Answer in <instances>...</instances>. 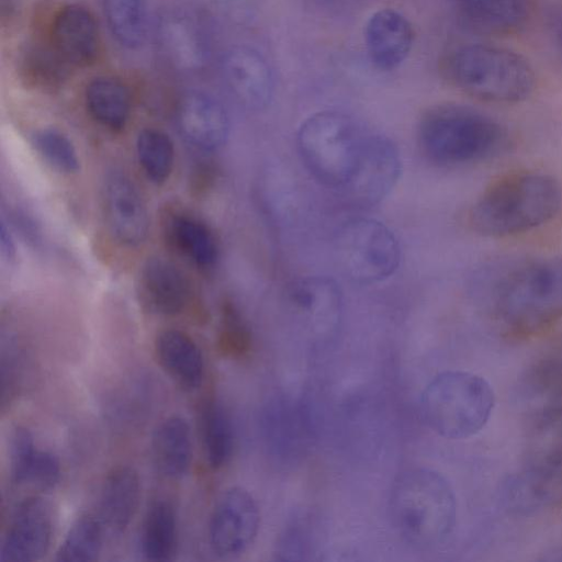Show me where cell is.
<instances>
[{
  "label": "cell",
  "mask_w": 562,
  "mask_h": 562,
  "mask_svg": "<svg viewBox=\"0 0 562 562\" xmlns=\"http://www.w3.org/2000/svg\"><path fill=\"white\" fill-rule=\"evenodd\" d=\"M561 203V187L552 176L514 172L491 183L477 196L469 212V224L482 236H514L551 221Z\"/></svg>",
  "instance_id": "1"
},
{
  "label": "cell",
  "mask_w": 562,
  "mask_h": 562,
  "mask_svg": "<svg viewBox=\"0 0 562 562\" xmlns=\"http://www.w3.org/2000/svg\"><path fill=\"white\" fill-rule=\"evenodd\" d=\"M389 512L394 528L406 542L431 549L452 532L457 504L445 476L431 469L412 468L394 480Z\"/></svg>",
  "instance_id": "2"
},
{
  "label": "cell",
  "mask_w": 562,
  "mask_h": 562,
  "mask_svg": "<svg viewBox=\"0 0 562 562\" xmlns=\"http://www.w3.org/2000/svg\"><path fill=\"white\" fill-rule=\"evenodd\" d=\"M495 314L510 337L538 336L562 318V256L544 257L513 271L496 294Z\"/></svg>",
  "instance_id": "3"
},
{
  "label": "cell",
  "mask_w": 562,
  "mask_h": 562,
  "mask_svg": "<svg viewBox=\"0 0 562 562\" xmlns=\"http://www.w3.org/2000/svg\"><path fill=\"white\" fill-rule=\"evenodd\" d=\"M418 144L430 161L441 166L479 162L505 145L503 127L491 116L458 104L429 109L418 124Z\"/></svg>",
  "instance_id": "4"
},
{
  "label": "cell",
  "mask_w": 562,
  "mask_h": 562,
  "mask_svg": "<svg viewBox=\"0 0 562 562\" xmlns=\"http://www.w3.org/2000/svg\"><path fill=\"white\" fill-rule=\"evenodd\" d=\"M445 70L457 89L486 102L517 103L535 89L536 76L528 60L502 46H459L447 57Z\"/></svg>",
  "instance_id": "5"
},
{
  "label": "cell",
  "mask_w": 562,
  "mask_h": 562,
  "mask_svg": "<svg viewBox=\"0 0 562 562\" xmlns=\"http://www.w3.org/2000/svg\"><path fill=\"white\" fill-rule=\"evenodd\" d=\"M494 406L488 382L465 371L436 375L420 397L423 420L434 432L447 439H464L479 432Z\"/></svg>",
  "instance_id": "6"
},
{
  "label": "cell",
  "mask_w": 562,
  "mask_h": 562,
  "mask_svg": "<svg viewBox=\"0 0 562 562\" xmlns=\"http://www.w3.org/2000/svg\"><path fill=\"white\" fill-rule=\"evenodd\" d=\"M364 138L349 115L325 110L302 122L296 144L304 166L318 182L342 189L357 166Z\"/></svg>",
  "instance_id": "7"
},
{
  "label": "cell",
  "mask_w": 562,
  "mask_h": 562,
  "mask_svg": "<svg viewBox=\"0 0 562 562\" xmlns=\"http://www.w3.org/2000/svg\"><path fill=\"white\" fill-rule=\"evenodd\" d=\"M339 261L356 282L371 284L390 278L398 268L401 250L396 237L372 218L348 222L337 238Z\"/></svg>",
  "instance_id": "8"
},
{
  "label": "cell",
  "mask_w": 562,
  "mask_h": 562,
  "mask_svg": "<svg viewBox=\"0 0 562 562\" xmlns=\"http://www.w3.org/2000/svg\"><path fill=\"white\" fill-rule=\"evenodd\" d=\"M259 526L260 512L254 496L244 487H228L217 497L210 516L211 549L221 558L238 557L254 543Z\"/></svg>",
  "instance_id": "9"
},
{
  "label": "cell",
  "mask_w": 562,
  "mask_h": 562,
  "mask_svg": "<svg viewBox=\"0 0 562 562\" xmlns=\"http://www.w3.org/2000/svg\"><path fill=\"white\" fill-rule=\"evenodd\" d=\"M156 41L162 60L177 72H199L210 61L207 31L202 21L187 9H168L159 16Z\"/></svg>",
  "instance_id": "10"
},
{
  "label": "cell",
  "mask_w": 562,
  "mask_h": 562,
  "mask_svg": "<svg viewBox=\"0 0 562 562\" xmlns=\"http://www.w3.org/2000/svg\"><path fill=\"white\" fill-rule=\"evenodd\" d=\"M401 170L396 146L385 136L367 135L357 166L342 191L358 206L376 205L394 188Z\"/></svg>",
  "instance_id": "11"
},
{
  "label": "cell",
  "mask_w": 562,
  "mask_h": 562,
  "mask_svg": "<svg viewBox=\"0 0 562 562\" xmlns=\"http://www.w3.org/2000/svg\"><path fill=\"white\" fill-rule=\"evenodd\" d=\"M54 533L50 504L41 496L22 501L14 510L4 532L0 561L32 562L48 551Z\"/></svg>",
  "instance_id": "12"
},
{
  "label": "cell",
  "mask_w": 562,
  "mask_h": 562,
  "mask_svg": "<svg viewBox=\"0 0 562 562\" xmlns=\"http://www.w3.org/2000/svg\"><path fill=\"white\" fill-rule=\"evenodd\" d=\"M285 300L294 316L312 334L328 336L337 329L342 295L331 278L311 276L294 280L286 288Z\"/></svg>",
  "instance_id": "13"
},
{
  "label": "cell",
  "mask_w": 562,
  "mask_h": 562,
  "mask_svg": "<svg viewBox=\"0 0 562 562\" xmlns=\"http://www.w3.org/2000/svg\"><path fill=\"white\" fill-rule=\"evenodd\" d=\"M103 200L113 237L128 247L143 244L149 232V214L135 183L124 173L112 172L104 182Z\"/></svg>",
  "instance_id": "14"
},
{
  "label": "cell",
  "mask_w": 562,
  "mask_h": 562,
  "mask_svg": "<svg viewBox=\"0 0 562 562\" xmlns=\"http://www.w3.org/2000/svg\"><path fill=\"white\" fill-rule=\"evenodd\" d=\"M221 70L233 94L246 106L266 108L273 95V76L266 58L255 48L238 45L223 56Z\"/></svg>",
  "instance_id": "15"
},
{
  "label": "cell",
  "mask_w": 562,
  "mask_h": 562,
  "mask_svg": "<svg viewBox=\"0 0 562 562\" xmlns=\"http://www.w3.org/2000/svg\"><path fill=\"white\" fill-rule=\"evenodd\" d=\"M49 42L70 67L88 66L100 52V33L94 15L85 7L68 4L54 16Z\"/></svg>",
  "instance_id": "16"
},
{
  "label": "cell",
  "mask_w": 562,
  "mask_h": 562,
  "mask_svg": "<svg viewBox=\"0 0 562 562\" xmlns=\"http://www.w3.org/2000/svg\"><path fill=\"white\" fill-rule=\"evenodd\" d=\"M176 116L183 137L200 149H218L228 137L229 121L224 106L205 92L186 93L178 103Z\"/></svg>",
  "instance_id": "17"
},
{
  "label": "cell",
  "mask_w": 562,
  "mask_h": 562,
  "mask_svg": "<svg viewBox=\"0 0 562 562\" xmlns=\"http://www.w3.org/2000/svg\"><path fill=\"white\" fill-rule=\"evenodd\" d=\"M363 36L370 61L384 71L397 68L409 55L414 43L411 22L401 12L389 8L371 14Z\"/></svg>",
  "instance_id": "18"
},
{
  "label": "cell",
  "mask_w": 562,
  "mask_h": 562,
  "mask_svg": "<svg viewBox=\"0 0 562 562\" xmlns=\"http://www.w3.org/2000/svg\"><path fill=\"white\" fill-rule=\"evenodd\" d=\"M140 301L160 315H176L184 310L191 286L186 274L171 261L154 257L140 269L138 277Z\"/></svg>",
  "instance_id": "19"
},
{
  "label": "cell",
  "mask_w": 562,
  "mask_h": 562,
  "mask_svg": "<svg viewBox=\"0 0 562 562\" xmlns=\"http://www.w3.org/2000/svg\"><path fill=\"white\" fill-rule=\"evenodd\" d=\"M140 482L130 467L113 469L101 488L99 519L104 529L119 535L130 526L139 504Z\"/></svg>",
  "instance_id": "20"
},
{
  "label": "cell",
  "mask_w": 562,
  "mask_h": 562,
  "mask_svg": "<svg viewBox=\"0 0 562 562\" xmlns=\"http://www.w3.org/2000/svg\"><path fill=\"white\" fill-rule=\"evenodd\" d=\"M156 358L166 373L184 390H195L204 378V359L196 342L178 329H166L155 340Z\"/></svg>",
  "instance_id": "21"
},
{
  "label": "cell",
  "mask_w": 562,
  "mask_h": 562,
  "mask_svg": "<svg viewBox=\"0 0 562 562\" xmlns=\"http://www.w3.org/2000/svg\"><path fill=\"white\" fill-rule=\"evenodd\" d=\"M192 432L180 416L164 419L151 438V454L157 470L168 479L187 474L192 461Z\"/></svg>",
  "instance_id": "22"
},
{
  "label": "cell",
  "mask_w": 562,
  "mask_h": 562,
  "mask_svg": "<svg viewBox=\"0 0 562 562\" xmlns=\"http://www.w3.org/2000/svg\"><path fill=\"white\" fill-rule=\"evenodd\" d=\"M11 448V476L14 483L40 488H52L57 484L60 477L58 459L38 449L27 430L15 431Z\"/></svg>",
  "instance_id": "23"
},
{
  "label": "cell",
  "mask_w": 562,
  "mask_h": 562,
  "mask_svg": "<svg viewBox=\"0 0 562 562\" xmlns=\"http://www.w3.org/2000/svg\"><path fill=\"white\" fill-rule=\"evenodd\" d=\"M85 103L92 119L111 131L124 128L132 113L131 91L115 77L92 79L85 90Z\"/></svg>",
  "instance_id": "24"
},
{
  "label": "cell",
  "mask_w": 562,
  "mask_h": 562,
  "mask_svg": "<svg viewBox=\"0 0 562 562\" xmlns=\"http://www.w3.org/2000/svg\"><path fill=\"white\" fill-rule=\"evenodd\" d=\"M178 546V525L173 507L164 499L148 507L140 531L143 555L154 562L169 561Z\"/></svg>",
  "instance_id": "25"
},
{
  "label": "cell",
  "mask_w": 562,
  "mask_h": 562,
  "mask_svg": "<svg viewBox=\"0 0 562 562\" xmlns=\"http://www.w3.org/2000/svg\"><path fill=\"white\" fill-rule=\"evenodd\" d=\"M468 20L479 29L507 34L521 27L529 14L530 0H458Z\"/></svg>",
  "instance_id": "26"
},
{
  "label": "cell",
  "mask_w": 562,
  "mask_h": 562,
  "mask_svg": "<svg viewBox=\"0 0 562 562\" xmlns=\"http://www.w3.org/2000/svg\"><path fill=\"white\" fill-rule=\"evenodd\" d=\"M525 464L562 470V404L542 409L536 419Z\"/></svg>",
  "instance_id": "27"
},
{
  "label": "cell",
  "mask_w": 562,
  "mask_h": 562,
  "mask_svg": "<svg viewBox=\"0 0 562 562\" xmlns=\"http://www.w3.org/2000/svg\"><path fill=\"white\" fill-rule=\"evenodd\" d=\"M70 68L48 38L29 44L20 57L23 79L42 90L59 88L68 78Z\"/></svg>",
  "instance_id": "28"
},
{
  "label": "cell",
  "mask_w": 562,
  "mask_h": 562,
  "mask_svg": "<svg viewBox=\"0 0 562 562\" xmlns=\"http://www.w3.org/2000/svg\"><path fill=\"white\" fill-rule=\"evenodd\" d=\"M205 458L210 467L220 469L231 459L234 450V429L225 408L216 401L203 404L199 418Z\"/></svg>",
  "instance_id": "29"
},
{
  "label": "cell",
  "mask_w": 562,
  "mask_h": 562,
  "mask_svg": "<svg viewBox=\"0 0 562 562\" xmlns=\"http://www.w3.org/2000/svg\"><path fill=\"white\" fill-rule=\"evenodd\" d=\"M525 385L527 394L547 404H562V335L529 368Z\"/></svg>",
  "instance_id": "30"
},
{
  "label": "cell",
  "mask_w": 562,
  "mask_h": 562,
  "mask_svg": "<svg viewBox=\"0 0 562 562\" xmlns=\"http://www.w3.org/2000/svg\"><path fill=\"white\" fill-rule=\"evenodd\" d=\"M175 246L200 267L213 266L218 257L217 243L211 231L190 216H177L170 225Z\"/></svg>",
  "instance_id": "31"
},
{
  "label": "cell",
  "mask_w": 562,
  "mask_h": 562,
  "mask_svg": "<svg viewBox=\"0 0 562 562\" xmlns=\"http://www.w3.org/2000/svg\"><path fill=\"white\" fill-rule=\"evenodd\" d=\"M104 527L98 516L83 514L68 529L56 551L58 562L93 561L103 544Z\"/></svg>",
  "instance_id": "32"
},
{
  "label": "cell",
  "mask_w": 562,
  "mask_h": 562,
  "mask_svg": "<svg viewBox=\"0 0 562 562\" xmlns=\"http://www.w3.org/2000/svg\"><path fill=\"white\" fill-rule=\"evenodd\" d=\"M108 26L115 40L124 47L136 48L146 36V19L143 0H103Z\"/></svg>",
  "instance_id": "33"
},
{
  "label": "cell",
  "mask_w": 562,
  "mask_h": 562,
  "mask_svg": "<svg viewBox=\"0 0 562 562\" xmlns=\"http://www.w3.org/2000/svg\"><path fill=\"white\" fill-rule=\"evenodd\" d=\"M136 154L147 178L161 184L170 177L175 165V148L165 133L145 128L136 138Z\"/></svg>",
  "instance_id": "34"
},
{
  "label": "cell",
  "mask_w": 562,
  "mask_h": 562,
  "mask_svg": "<svg viewBox=\"0 0 562 562\" xmlns=\"http://www.w3.org/2000/svg\"><path fill=\"white\" fill-rule=\"evenodd\" d=\"M32 144L38 155L55 170L72 175L80 169L78 151L72 142L56 128L34 133Z\"/></svg>",
  "instance_id": "35"
},
{
  "label": "cell",
  "mask_w": 562,
  "mask_h": 562,
  "mask_svg": "<svg viewBox=\"0 0 562 562\" xmlns=\"http://www.w3.org/2000/svg\"><path fill=\"white\" fill-rule=\"evenodd\" d=\"M220 344L222 350L231 357H241L250 348V334L233 307L225 312Z\"/></svg>",
  "instance_id": "36"
},
{
  "label": "cell",
  "mask_w": 562,
  "mask_h": 562,
  "mask_svg": "<svg viewBox=\"0 0 562 562\" xmlns=\"http://www.w3.org/2000/svg\"><path fill=\"white\" fill-rule=\"evenodd\" d=\"M218 10L239 23H248L255 19L260 0H214Z\"/></svg>",
  "instance_id": "37"
},
{
  "label": "cell",
  "mask_w": 562,
  "mask_h": 562,
  "mask_svg": "<svg viewBox=\"0 0 562 562\" xmlns=\"http://www.w3.org/2000/svg\"><path fill=\"white\" fill-rule=\"evenodd\" d=\"M0 249L1 255L8 261H13L15 259V246L12 239V236L9 232V228L5 226V223L2 221L0 226Z\"/></svg>",
  "instance_id": "38"
},
{
  "label": "cell",
  "mask_w": 562,
  "mask_h": 562,
  "mask_svg": "<svg viewBox=\"0 0 562 562\" xmlns=\"http://www.w3.org/2000/svg\"><path fill=\"white\" fill-rule=\"evenodd\" d=\"M552 29L555 37L557 46L562 57V10L554 11L552 16Z\"/></svg>",
  "instance_id": "39"
}]
</instances>
